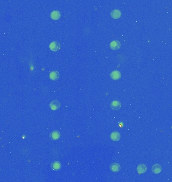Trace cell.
I'll use <instances>...</instances> for the list:
<instances>
[{"instance_id": "6da1fadb", "label": "cell", "mask_w": 172, "mask_h": 182, "mask_svg": "<svg viewBox=\"0 0 172 182\" xmlns=\"http://www.w3.org/2000/svg\"><path fill=\"white\" fill-rule=\"evenodd\" d=\"M49 48L51 51H52L53 52H56V51H57L60 50V45L58 42L54 41V42H51L50 44Z\"/></svg>"}, {"instance_id": "7a4b0ae2", "label": "cell", "mask_w": 172, "mask_h": 182, "mask_svg": "<svg viewBox=\"0 0 172 182\" xmlns=\"http://www.w3.org/2000/svg\"><path fill=\"white\" fill-rule=\"evenodd\" d=\"M49 106L52 110L55 111V110H57L59 108L60 106V104L58 101L53 100L50 103Z\"/></svg>"}, {"instance_id": "3957f363", "label": "cell", "mask_w": 172, "mask_h": 182, "mask_svg": "<svg viewBox=\"0 0 172 182\" xmlns=\"http://www.w3.org/2000/svg\"><path fill=\"white\" fill-rule=\"evenodd\" d=\"M110 47L113 50H117L120 48L121 44L118 41H113L110 43Z\"/></svg>"}, {"instance_id": "277c9868", "label": "cell", "mask_w": 172, "mask_h": 182, "mask_svg": "<svg viewBox=\"0 0 172 182\" xmlns=\"http://www.w3.org/2000/svg\"><path fill=\"white\" fill-rule=\"evenodd\" d=\"M110 107L112 109L114 110H118L121 107V104L118 101H113L110 104Z\"/></svg>"}, {"instance_id": "5b68a950", "label": "cell", "mask_w": 172, "mask_h": 182, "mask_svg": "<svg viewBox=\"0 0 172 182\" xmlns=\"http://www.w3.org/2000/svg\"><path fill=\"white\" fill-rule=\"evenodd\" d=\"M121 76V74L119 71L118 70H114L112 71L110 74L111 78L114 80H119Z\"/></svg>"}, {"instance_id": "8992f818", "label": "cell", "mask_w": 172, "mask_h": 182, "mask_svg": "<svg viewBox=\"0 0 172 182\" xmlns=\"http://www.w3.org/2000/svg\"><path fill=\"white\" fill-rule=\"evenodd\" d=\"M110 170L114 172H118L120 171L121 169L120 165L117 163H112L110 166Z\"/></svg>"}, {"instance_id": "52a82bcc", "label": "cell", "mask_w": 172, "mask_h": 182, "mask_svg": "<svg viewBox=\"0 0 172 182\" xmlns=\"http://www.w3.org/2000/svg\"><path fill=\"white\" fill-rule=\"evenodd\" d=\"M110 15L113 19H118L121 16V12L120 10L115 9L111 12Z\"/></svg>"}, {"instance_id": "ba28073f", "label": "cell", "mask_w": 172, "mask_h": 182, "mask_svg": "<svg viewBox=\"0 0 172 182\" xmlns=\"http://www.w3.org/2000/svg\"><path fill=\"white\" fill-rule=\"evenodd\" d=\"M111 139L112 141H118L120 138H121V135L120 133L118 132H113L111 133L110 135Z\"/></svg>"}, {"instance_id": "9c48e42d", "label": "cell", "mask_w": 172, "mask_h": 182, "mask_svg": "<svg viewBox=\"0 0 172 182\" xmlns=\"http://www.w3.org/2000/svg\"><path fill=\"white\" fill-rule=\"evenodd\" d=\"M49 78L52 80H56L59 77V73L57 71H52L49 74Z\"/></svg>"}, {"instance_id": "30bf717a", "label": "cell", "mask_w": 172, "mask_h": 182, "mask_svg": "<svg viewBox=\"0 0 172 182\" xmlns=\"http://www.w3.org/2000/svg\"><path fill=\"white\" fill-rule=\"evenodd\" d=\"M147 169V167L144 164H141L137 167V171L138 173L142 174L145 173Z\"/></svg>"}, {"instance_id": "8fae6325", "label": "cell", "mask_w": 172, "mask_h": 182, "mask_svg": "<svg viewBox=\"0 0 172 182\" xmlns=\"http://www.w3.org/2000/svg\"><path fill=\"white\" fill-rule=\"evenodd\" d=\"M50 16H51V18L52 19L57 20L60 18V17L61 16V14L58 11L55 10V11H53L51 13Z\"/></svg>"}, {"instance_id": "7c38bea8", "label": "cell", "mask_w": 172, "mask_h": 182, "mask_svg": "<svg viewBox=\"0 0 172 182\" xmlns=\"http://www.w3.org/2000/svg\"><path fill=\"white\" fill-rule=\"evenodd\" d=\"M161 171H162V167L158 164L155 165L152 167V171L154 174H158L160 173Z\"/></svg>"}, {"instance_id": "4fadbf2b", "label": "cell", "mask_w": 172, "mask_h": 182, "mask_svg": "<svg viewBox=\"0 0 172 182\" xmlns=\"http://www.w3.org/2000/svg\"><path fill=\"white\" fill-rule=\"evenodd\" d=\"M51 168L53 170H58L61 168V164L59 161H55L51 163Z\"/></svg>"}, {"instance_id": "5bb4252c", "label": "cell", "mask_w": 172, "mask_h": 182, "mask_svg": "<svg viewBox=\"0 0 172 182\" xmlns=\"http://www.w3.org/2000/svg\"><path fill=\"white\" fill-rule=\"evenodd\" d=\"M60 134L58 131H54L51 134V137L53 140H57L59 139Z\"/></svg>"}]
</instances>
